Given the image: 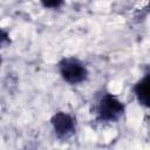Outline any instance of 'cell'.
I'll return each mask as SVG.
<instances>
[{
	"mask_svg": "<svg viewBox=\"0 0 150 150\" xmlns=\"http://www.w3.org/2000/svg\"><path fill=\"white\" fill-rule=\"evenodd\" d=\"M97 112H98L100 120L105 122H114V121H117L123 115L124 105L114 95L104 94L98 102Z\"/></svg>",
	"mask_w": 150,
	"mask_h": 150,
	"instance_id": "obj_2",
	"label": "cell"
},
{
	"mask_svg": "<svg viewBox=\"0 0 150 150\" xmlns=\"http://www.w3.org/2000/svg\"><path fill=\"white\" fill-rule=\"evenodd\" d=\"M42 5L48 8H57L59 6L62 5V1H47V2H42Z\"/></svg>",
	"mask_w": 150,
	"mask_h": 150,
	"instance_id": "obj_6",
	"label": "cell"
},
{
	"mask_svg": "<svg viewBox=\"0 0 150 150\" xmlns=\"http://www.w3.org/2000/svg\"><path fill=\"white\" fill-rule=\"evenodd\" d=\"M52 125L60 139H68L75 132V122L67 112H56L52 117Z\"/></svg>",
	"mask_w": 150,
	"mask_h": 150,
	"instance_id": "obj_3",
	"label": "cell"
},
{
	"mask_svg": "<svg viewBox=\"0 0 150 150\" xmlns=\"http://www.w3.org/2000/svg\"><path fill=\"white\" fill-rule=\"evenodd\" d=\"M0 62H1V60H0Z\"/></svg>",
	"mask_w": 150,
	"mask_h": 150,
	"instance_id": "obj_7",
	"label": "cell"
},
{
	"mask_svg": "<svg viewBox=\"0 0 150 150\" xmlns=\"http://www.w3.org/2000/svg\"><path fill=\"white\" fill-rule=\"evenodd\" d=\"M9 35L7 34V32L0 29V48L4 46H7L9 43Z\"/></svg>",
	"mask_w": 150,
	"mask_h": 150,
	"instance_id": "obj_5",
	"label": "cell"
},
{
	"mask_svg": "<svg viewBox=\"0 0 150 150\" xmlns=\"http://www.w3.org/2000/svg\"><path fill=\"white\" fill-rule=\"evenodd\" d=\"M62 79L70 84H77L87 79L88 71L84 64L75 57H64L59 63Z\"/></svg>",
	"mask_w": 150,
	"mask_h": 150,
	"instance_id": "obj_1",
	"label": "cell"
},
{
	"mask_svg": "<svg viewBox=\"0 0 150 150\" xmlns=\"http://www.w3.org/2000/svg\"><path fill=\"white\" fill-rule=\"evenodd\" d=\"M134 90H135V95H136L138 102L141 104L148 107L149 105V95H148V93H149V74H145V76L136 83Z\"/></svg>",
	"mask_w": 150,
	"mask_h": 150,
	"instance_id": "obj_4",
	"label": "cell"
}]
</instances>
